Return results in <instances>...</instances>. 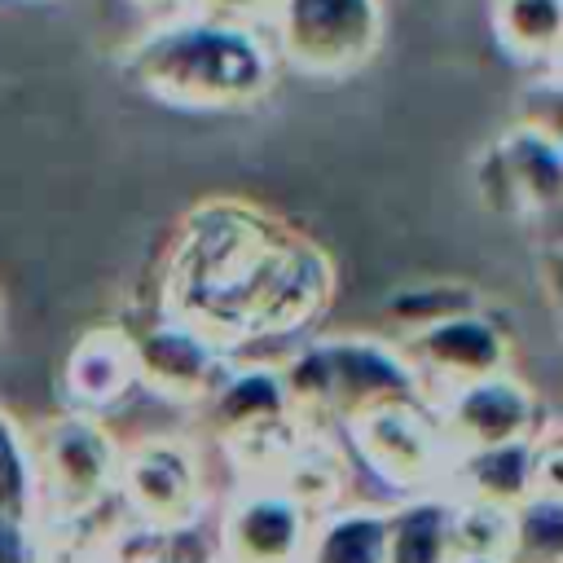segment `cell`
<instances>
[{
  "mask_svg": "<svg viewBox=\"0 0 563 563\" xmlns=\"http://www.w3.org/2000/svg\"><path fill=\"white\" fill-rule=\"evenodd\" d=\"M334 295L330 255L295 224L238 198L180 216L158 282V312L233 352L312 325Z\"/></svg>",
  "mask_w": 563,
  "mask_h": 563,
  "instance_id": "cell-1",
  "label": "cell"
},
{
  "mask_svg": "<svg viewBox=\"0 0 563 563\" xmlns=\"http://www.w3.org/2000/svg\"><path fill=\"white\" fill-rule=\"evenodd\" d=\"M119 75L132 92L172 110L229 114L268 101L282 62L264 26L180 9L150 18V26L119 53Z\"/></svg>",
  "mask_w": 563,
  "mask_h": 563,
  "instance_id": "cell-2",
  "label": "cell"
},
{
  "mask_svg": "<svg viewBox=\"0 0 563 563\" xmlns=\"http://www.w3.org/2000/svg\"><path fill=\"white\" fill-rule=\"evenodd\" d=\"M277 374L299 422L339 427V431L378 405L431 400L418 369L396 347V339H374V334L308 339L286 365H277Z\"/></svg>",
  "mask_w": 563,
  "mask_h": 563,
  "instance_id": "cell-3",
  "label": "cell"
},
{
  "mask_svg": "<svg viewBox=\"0 0 563 563\" xmlns=\"http://www.w3.org/2000/svg\"><path fill=\"white\" fill-rule=\"evenodd\" d=\"M282 70L339 84L365 70L387 40L383 0H277L264 22Z\"/></svg>",
  "mask_w": 563,
  "mask_h": 563,
  "instance_id": "cell-4",
  "label": "cell"
},
{
  "mask_svg": "<svg viewBox=\"0 0 563 563\" xmlns=\"http://www.w3.org/2000/svg\"><path fill=\"white\" fill-rule=\"evenodd\" d=\"M26 440L35 466V523L88 519L106 510V501L114 497L123 449L97 422V413L66 409Z\"/></svg>",
  "mask_w": 563,
  "mask_h": 563,
  "instance_id": "cell-5",
  "label": "cell"
},
{
  "mask_svg": "<svg viewBox=\"0 0 563 563\" xmlns=\"http://www.w3.org/2000/svg\"><path fill=\"white\" fill-rule=\"evenodd\" d=\"M352 453L400 497L409 493H431L444 484L449 471V440L435 422L431 400H396L378 405L347 427Z\"/></svg>",
  "mask_w": 563,
  "mask_h": 563,
  "instance_id": "cell-6",
  "label": "cell"
},
{
  "mask_svg": "<svg viewBox=\"0 0 563 563\" xmlns=\"http://www.w3.org/2000/svg\"><path fill=\"white\" fill-rule=\"evenodd\" d=\"M484 207L519 220L554 216L563 194V150L550 119H523L484 145L475 163Z\"/></svg>",
  "mask_w": 563,
  "mask_h": 563,
  "instance_id": "cell-7",
  "label": "cell"
},
{
  "mask_svg": "<svg viewBox=\"0 0 563 563\" xmlns=\"http://www.w3.org/2000/svg\"><path fill=\"white\" fill-rule=\"evenodd\" d=\"M114 497L136 515L141 528L198 523L207 506V479L198 453L176 435H150L119 453Z\"/></svg>",
  "mask_w": 563,
  "mask_h": 563,
  "instance_id": "cell-8",
  "label": "cell"
},
{
  "mask_svg": "<svg viewBox=\"0 0 563 563\" xmlns=\"http://www.w3.org/2000/svg\"><path fill=\"white\" fill-rule=\"evenodd\" d=\"M440 488L453 501H475V506H493V510H515L537 488L563 493L554 431H541L532 440L457 449V453H449V471H444Z\"/></svg>",
  "mask_w": 563,
  "mask_h": 563,
  "instance_id": "cell-9",
  "label": "cell"
},
{
  "mask_svg": "<svg viewBox=\"0 0 563 563\" xmlns=\"http://www.w3.org/2000/svg\"><path fill=\"white\" fill-rule=\"evenodd\" d=\"M431 405H435V422L449 440V453L506 444V440H532L545 431V409H541L537 391L515 378V369L457 383V387L440 391Z\"/></svg>",
  "mask_w": 563,
  "mask_h": 563,
  "instance_id": "cell-10",
  "label": "cell"
},
{
  "mask_svg": "<svg viewBox=\"0 0 563 563\" xmlns=\"http://www.w3.org/2000/svg\"><path fill=\"white\" fill-rule=\"evenodd\" d=\"M396 347L409 356V365L418 369L431 400L457 383L510 369V339L484 312V303L453 312V317H440L431 325H418V330L400 334Z\"/></svg>",
  "mask_w": 563,
  "mask_h": 563,
  "instance_id": "cell-11",
  "label": "cell"
},
{
  "mask_svg": "<svg viewBox=\"0 0 563 563\" xmlns=\"http://www.w3.org/2000/svg\"><path fill=\"white\" fill-rule=\"evenodd\" d=\"M312 510L282 484L238 493L216 523L220 563H299Z\"/></svg>",
  "mask_w": 563,
  "mask_h": 563,
  "instance_id": "cell-12",
  "label": "cell"
},
{
  "mask_svg": "<svg viewBox=\"0 0 563 563\" xmlns=\"http://www.w3.org/2000/svg\"><path fill=\"white\" fill-rule=\"evenodd\" d=\"M132 352H136V383H145L150 391L176 405H198L229 365L224 347H216L207 334H198L194 325L167 312H158L154 325H145L141 334H132Z\"/></svg>",
  "mask_w": 563,
  "mask_h": 563,
  "instance_id": "cell-13",
  "label": "cell"
},
{
  "mask_svg": "<svg viewBox=\"0 0 563 563\" xmlns=\"http://www.w3.org/2000/svg\"><path fill=\"white\" fill-rule=\"evenodd\" d=\"M198 405L207 413V427L242 453H255L260 444L277 440V431L299 422L286 400L282 374L273 365H242V369L224 365V374Z\"/></svg>",
  "mask_w": 563,
  "mask_h": 563,
  "instance_id": "cell-14",
  "label": "cell"
},
{
  "mask_svg": "<svg viewBox=\"0 0 563 563\" xmlns=\"http://www.w3.org/2000/svg\"><path fill=\"white\" fill-rule=\"evenodd\" d=\"M136 387V352L128 330H88L66 356L70 409L101 413Z\"/></svg>",
  "mask_w": 563,
  "mask_h": 563,
  "instance_id": "cell-15",
  "label": "cell"
},
{
  "mask_svg": "<svg viewBox=\"0 0 563 563\" xmlns=\"http://www.w3.org/2000/svg\"><path fill=\"white\" fill-rule=\"evenodd\" d=\"M387 506L369 501H334L312 510L299 563H383Z\"/></svg>",
  "mask_w": 563,
  "mask_h": 563,
  "instance_id": "cell-16",
  "label": "cell"
},
{
  "mask_svg": "<svg viewBox=\"0 0 563 563\" xmlns=\"http://www.w3.org/2000/svg\"><path fill=\"white\" fill-rule=\"evenodd\" d=\"M453 559V497L444 488L409 493L387 506L383 563H449Z\"/></svg>",
  "mask_w": 563,
  "mask_h": 563,
  "instance_id": "cell-17",
  "label": "cell"
},
{
  "mask_svg": "<svg viewBox=\"0 0 563 563\" xmlns=\"http://www.w3.org/2000/svg\"><path fill=\"white\" fill-rule=\"evenodd\" d=\"M488 26L515 66L554 75L563 44V0H493Z\"/></svg>",
  "mask_w": 563,
  "mask_h": 563,
  "instance_id": "cell-18",
  "label": "cell"
},
{
  "mask_svg": "<svg viewBox=\"0 0 563 563\" xmlns=\"http://www.w3.org/2000/svg\"><path fill=\"white\" fill-rule=\"evenodd\" d=\"M506 563H563V493L537 488L510 510Z\"/></svg>",
  "mask_w": 563,
  "mask_h": 563,
  "instance_id": "cell-19",
  "label": "cell"
},
{
  "mask_svg": "<svg viewBox=\"0 0 563 563\" xmlns=\"http://www.w3.org/2000/svg\"><path fill=\"white\" fill-rule=\"evenodd\" d=\"M0 515L35 523V466L26 431L0 409Z\"/></svg>",
  "mask_w": 563,
  "mask_h": 563,
  "instance_id": "cell-20",
  "label": "cell"
},
{
  "mask_svg": "<svg viewBox=\"0 0 563 563\" xmlns=\"http://www.w3.org/2000/svg\"><path fill=\"white\" fill-rule=\"evenodd\" d=\"M466 308H479V295L466 286H413V290H396L387 299V321L409 334L418 325H431V321L466 312Z\"/></svg>",
  "mask_w": 563,
  "mask_h": 563,
  "instance_id": "cell-21",
  "label": "cell"
},
{
  "mask_svg": "<svg viewBox=\"0 0 563 563\" xmlns=\"http://www.w3.org/2000/svg\"><path fill=\"white\" fill-rule=\"evenodd\" d=\"M0 563H44V541L31 519L0 515Z\"/></svg>",
  "mask_w": 563,
  "mask_h": 563,
  "instance_id": "cell-22",
  "label": "cell"
},
{
  "mask_svg": "<svg viewBox=\"0 0 563 563\" xmlns=\"http://www.w3.org/2000/svg\"><path fill=\"white\" fill-rule=\"evenodd\" d=\"M185 9L207 13V18H229V22L264 26V22H268V13L277 9V0H185Z\"/></svg>",
  "mask_w": 563,
  "mask_h": 563,
  "instance_id": "cell-23",
  "label": "cell"
},
{
  "mask_svg": "<svg viewBox=\"0 0 563 563\" xmlns=\"http://www.w3.org/2000/svg\"><path fill=\"white\" fill-rule=\"evenodd\" d=\"M145 18H167V13H180L185 9V0H132Z\"/></svg>",
  "mask_w": 563,
  "mask_h": 563,
  "instance_id": "cell-24",
  "label": "cell"
},
{
  "mask_svg": "<svg viewBox=\"0 0 563 563\" xmlns=\"http://www.w3.org/2000/svg\"><path fill=\"white\" fill-rule=\"evenodd\" d=\"M449 563H506V554H475V550H453Z\"/></svg>",
  "mask_w": 563,
  "mask_h": 563,
  "instance_id": "cell-25",
  "label": "cell"
},
{
  "mask_svg": "<svg viewBox=\"0 0 563 563\" xmlns=\"http://www.w3.org/2000/svg\"><path fill=\"white\" fill-rule=\"evenodd\" d=\"M216 563H220V559H216Z\"/></svg>",
  "mask_w": 563,
  "mask_h": 563,
  "instance_id": "cell-26",
  "label": "cell"
},
{
  "mask_svg": "<svg viewBox=\"0 0 563 563\" xmlns=\"http://www.w3.org/2000/svg\"><path fill=\"white\" fill-rule=\"evenodd\" d=\"M101 563H106V559H101Z\"/></svg>",
  "mask_w": 563,
  "mask_h": 563,
  "instance_id": "cell-27",
  "label": "cell"
}]
</instances>
